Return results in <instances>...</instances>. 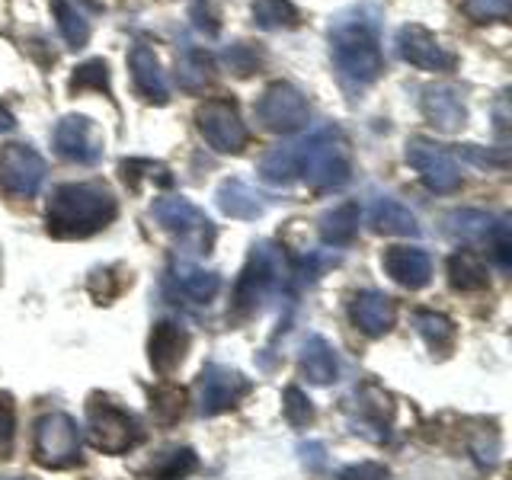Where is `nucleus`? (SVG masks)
<instances>
[{
    "instance_id": "obj_1",
    "label": "nucleus",
    "mask_w": 512,
    "mask_h": 480,
    "mask_svg": "<svg viewBox=\"0 0 512 480\" xmlns=\"http://www.w3.org/2000/svg\"><path fill=\"white\" fill-rule=\"evenodd\" d=\"M330 55L343 84L356 90L375 84L384 71L381 10L372 4H356L336 13L330 20Z\"/></svg>"
},
{
    "instance_id": "obj_2",
    "label": "nucleus",
    "mask_w": 512,
    "mask_h": 480,
    "mask_svg": "<svg viewBox=\"0 0 512 480\" xmlns=\"http://www.w3.org/2000/svg\"><path fill=\"white\" fill-rule=\"evenodd\" d=\"M119 215V202L103 183H61L52 189L45 208L48 234L61 240H80L103 231Z\"/></svg>"
},
{
    "instance_id": "obj_3",
    "label": "nucleus",
    "mask_w": 512,
    "mask_h": 480,
    "mask_svg": "<svg viewBox=\"0 0 512 480\" xmlns=\"http://www.w3.org/2000/svg\"><path fill=\"white\" fill-rule=\"evenodd\" d=\"M295 279V263L288 260L282 247L269 244V240L253 244L250 260L234 285V314L253 317L263 311L269 298H288Z\"/></svg>"
},
{
    "instance_id": "obj_4",
    "label": "nucleus",
    "mask_w": 512,
    "mask_h": 480,
    "mask_svg": "<svg viewBox=\"0 0 512 480\" xmlns=\"http://www.w3.org/2000/svg\"><path fill=\"white\" fill-rule=\"evenodd\" d=\"M298 180H304L317 192L343 189L352 180V154L349 141L340 128H317L308 138L295 141Z\"/></svg>"
},
{
    "instance_id": "obj_5",
    "label": "nucleus",
    "mask_w": 512,
    "mask_h": 480,
    "mask_svg": "<svg viewBox=\"0 0 512 480\" xmlns=\"http://www.w3.org/2000/svg\"><path fill=\"white\" fill-rule=\"evenodd\" d=\"M87 439L103 455H125L141 442V426L128 410L106 397H90L87 404Z\"/></svg>"
},
{
    "instance_id": "obj_6",
    "label": "nucleus",
    "mask_w": 512,
    "mask_h": 480,
    "mask_svg": "<svg viewBox=\"0 0 512 480\" xmlns=\"http://www.w3.org/2000/svg\"><path fill=\"white\" fill-rule=\"evenodd\" d=\"M80 426L68 413H45L36 423V436H32V455L42 468H71L80 458Z\"/></svg>"
},
{
    "instance_id": "obj_7",
    "label": "nucleus",
    "mask_w": 512,
    "mask_h": 480,
    "mask_svg": "<svg viewBox=\"0 0 512 480\" xmlns=\"http://www.w3.org/2000/svg\"><path fill=\"white\" fill-rule=\"evenodd\" d=\"M256 122H260L266 132H276V135H292L301 132L304 125L311 119V109L304 93L288 84V80H276L263 90V96L256 100Z\"/></svg>"
},
{
    "instance_id": "obj_8",
    "label": "nucleus",
    "mask_w": 512,
    "mask_h": 480,
    "mask_svg": "<svg viewBox=\"0 0 512 480\" xmlns=\"http://www.w3.org/2000/svg\"><path fill=\"white\" fill-rule=\"evenodd\" d=\"M196 125L208 148L218 154H240L247 148V125L231 100H205L196 109Z\"/></svg>"
},
{
    "instance_id": "obj_9",
    "label": "nucleus",
    "mask_w": 512,
    "mask_h": 480,
    "mask_svg": "<svg viewBox=\"0 0 512 480\" xmlns=\"http://www.w3.org/2000/svg\"><path fill=\"white\" fill-rule=\"evenodd\" d=\"M45 160L32 144L13 141L0 151V189L13 199H32L45 183Z\"/></svg>"
},
{
    "instance_id": "obj_10",
    "label": "nucleus",
    "mask_w": 512,
    "mask_h": 480,
    "mask_svg": "<svg viewBox=\"0 0 512 480\" xmlns=\"http://www.w3.org/2000/svg\"><path fill=\"white\" fill-rule=\"evenodd\" d=\"M407 164L420 173V180L429 192H439V196H448V192L461 189V170L455 164V157L448 148L426 138H410L407 141Z\"/></svg>"
},
{
    "instance_id": "obj_11",
    "label": "nucleus",
    "mask_w": 512,
    "mask_h": 480,
    "mask_svg": "<svg viewBox=\"0 0 512 480\" xmlns=\"http://www.w3.org/2000/svg\"><path fill=\"white\" fill-rule=\"evenodd\" d=\"M250 391H253V381L244 372L218 365V362H208L199 375V413L218 416L224 410L237 407Z\"/></svg>"
},
{
    "instance_id": "obj_12",
    "label": "nucleus",
    "mask_w": 512,
    "mask_h": 480,
    "mask_svg": "<svg viewBox=\"0 0 512 480\" xmlns=\"http://www.w3.org/2000/svg\"><path fill=\"white\" fill-rule=\"evenodd\" d=\"M397 55L413 68L432 74H448L458 68V55L448 52L436 32H429L420 23H407L397 29Z\"/></svg>"
},
{
    "instance_id": "obj_13",
    "label": "nucleus",
    "mask_w": 512,
    "mask_h": 480,
    "mask_svg": "<svg viewBox=\"0 0 512 480\" xmlns=\"http://www.w3.org/2000/svg\"><path fill=\"white\" fill-rule=\"evenodd\" d=\"M55 151L71 164L93 167L103 157V132L87 116H64L55 125Z\"/></svg>"
},
{
    "instance_id": "obj_14",
    "label": "nucleus",
    "mask_w": 512,
    "mask_h": 480,
    "mask_svg": "<svg viewBox=\"0 0 512 480\" xmlns=\"http://www.w3.org/2000/svg\"><path fill=\"white\" fill-rule=\"evenodd\" d=\"M151 218L160 224L164 231L170 234H180V237H192V234H202L212 240L215 228L208 215L202 212L199 205H192L186 196H167V199H157L151 205Z\"/></svg>"
},
{
    "instance_id": "obj_15",
    "label": "nucleus",
    "mask_w": 512,
    "mask_h": 480,
    "mask_svg": "<svg viewBox=\"0 0 512 480\" xmlns=\"http://www.w3.org/2000/svg\"><path fill=\"white\" fill-rule=\"evenodd\" d=\"M189 333L173 324V320H160L154 324L151 336H148V359H151V368L160 375V378H170L176 368L183 365L186 352H189Z\"/></svg>"
},
{
    "instance_id": "obj_16",
    "label": "nucleus",
    "mask_w": 512,
    "mask_h": 480,
    "mask_svg": "<svg viewBox=\"0 0 512 480\" xmlns=\"http://www.w3.org/2000/svg\"><path fill=\"white\" fill-rule=\"evenodd\" d=\"M128 71H132V84L135 90L144 96L148 103L154 106H167L170 103V84H167V74L160 68L157 55L151 52L148 45H135L128 52Z\"/></svg>"
},
{
    "instance_id": "obj_17",
    "label": "nucleus",
    "mask_w": 512,
    "mask_h": 480,
    "mask_svg": "<svg viewBox=\"0 0 512 480\" xmlns=\"http://www.w3.org/2000/svg\"><path fill=\"white\" fill-rule=\"evenodd\" d=\"M381 266L397 285L410 288V292L426 288L432 279V260L420 247H388L381 256Z\"/></svg>"
},
{
    "instance_id": "obj_18",
    "label": "nucleus",
    "mask_w": 512,
    "mask_h": 480,
    "mask_svg": "<svg viewBox=\"0 0 512 480\" xmlns=\"http://www.w3.org/2000/svg\"><path fill=\"white\" fill-rule=\"evenodd\" d=\"M349 317L365 336H372L375 340V336H384L394 327L397 304H394V298L381 295V292H359L349 301Z\"/></svg>"
},
{
    "instance_id": "obj_19",
    "label": "nucleus",
    "mask_w": 512,
    "mask_h": 480,
    "mask_svg": "<svg viewBox=\"0 0 512 480\" xmlns=\"http://www.w3.org/2000/svg\"><path fill=\"white\" fill-rule=\"evenodd\" d=\"M503 224V218L480 212V208H455V212L445 215V231L458 244H493V237L500 234Z\"/></svg>"
},
{
    "instance_id": "obj_20",
    "label": "nucleus",
    "mask_w": 512,
    "mask_h": 480,
    "mask_svg": "<svg viewBox=\"0 0 512 480\" xmlns=\"http://www.w3.org/2000/svg\"><path fill=\"white\" fill-rule=\"evenodd\" d=\"M423 116L439 128V132H458L468 122V106L455 87H426L423 90Z\"/></svg>"
},
{
    "instance_id": "obj_21",
    "label": "nucleus",
    "mask_w": 512,
    "mask_h": 480,
    "mask_svg": "<svg viewBox=\"0 0 512 480\" xmlns=\"http://www.w3.org/2000/svg\"><path fill=\"white\" fill-rule=\"evenodd\" d=\"M301 375L308 378L317 388H327L336 378H340V359H336V349L324 340L320 333H311L308 340L301 343Z\"/></svg>"
},
{
    "instance_id": "obj_22",
    "label": "nucleus",
    "mask_w": 512,
    "mask_h": 480,
    "mask_svg": "<svg viewBox=\"0 0 512 480\" xmlns=\"http://www.w3.org/2000/svg\"><path fill=\"white\" fill-rule=\"evenodd\" d=\"M215 205L228 218H240V221H256L266 215V202L260 192L247 186L244 180H234V176L215 189Z\"/></svg>"
},
{
    "instance_id": "obj_23",
    "label": "nucleus",
    "mask_w": 512,
    "mask_h": 480,
    "mask_svg": "<svg viewBox=\"0 0 512 480\" xmlns=\"http://www.w3.org/2000/svg\"><path fill=\"white\" fill-rule=\"evenodd\" d=\"M372 228L378 234H391V237H416L420 234V221L410 212L407 205H400L397 199L381 196L372 202Z\"/></svg>"
},
{
    "instance_id": "obj_24",
    "label": "nucleus",
    "mask_w": 512,
    "mask_h": 480,
    "mask_svg": "<svg viewBox=\"0 0 512 480\" xmlns=\"http://www.w3.org/2000/svg\"><path fill=\"white\" fill-rule=\"evenodd\" d=\"M448 282L458 292H484V288H490L487 263L471 250H458L448 256Z\"/></svg>"
},
{
    "instance_id": "obj_25",
    "label": "nucleus",
    "mask_w": 512,
    "mask_h": 480,
    "mask_svg": "<svg viewBox=\"0 0 512 480\" xmlns=\"http://www.w3.org/2000/svg\"><path fill=\"white\" fill-rule=\"evenodd\" d=\"M212 77H215L212 55L196 45H183V52L176 55V80H180V87L189 93H199L212 84Z\"/></svg>"
},
{
    "instance_id": "obj_26",
    "label": "nucleus",
    "mask_w": 512,
    "mask_h": 480,
    "mask_svg": "<svg viewBox=\"0 0 512 480\" xmlns=\"http://www.w3.org/2000/svg\"><path fill=\"white\" fill-rule=\"evenodd\" d=\"M356 234H359V205L356 202L336 205L320 218V240H324L327 247H346L356 240Z\"/></svg>"
},
{
    "instance_id": "obj_27",
    "label": "nucleus",
    "mask_w": 512,
    "mask_h": 480,
    "mask_svg": "<svg viewBox=\"0 0 512 480\" xmlns=\"http://www.w3.org/2000/svg\"><path fill=\"white\" fill-rule=\"evenodd\" d=\"M173 279H176V288H180V295L189 298V301H212L221 288V276L212 269H202V266H192V263H176L173 269Z\"/></svg>"
},
{
    "instance_id": "obj_28",
    "label": "nucleus",
    "mask_w": 512,
    "mask_h": 480,
    "mask_svg": "<svg viewBox=\"0 0 512 480\" xmlns=\"http://www.w3.org/2000/svg\"><path fill=\"white\" fill-rule=\"evenodd\" d=\"M260 180L266 186H292L298 183V160H295V144H282V148H272L263 160H260Z\"/></svg>"
},
{
    "instance_id": "obj_29",
    "label": "nucleus",
    "mask_w": 512,
    "mask_h": 480,
    "mask_svg": "<svg viewBox=\"0 0 512 480\" xmlns=\"http://www.w3.org/2000/svg\"><path fill=\"white\" fill-rule=\"evenodd\" d=\"M413 324H416V333L423 336V343L432 349V352H445L455 346V336H458V330H455V324L448 320L445 314H436V311H416V317H413Z\"/></svg>"
},
{
    "instance_id": "obj_30",
    "label": "nucleus",
    "mask_w": 512,
    "mask_h": 480,
    "mask_svg": "<svg viewBox=\"0 0 512 480\" xmlns=\"http://www.w3.org/2000/svg\"><path fill=\"white\" fill-rule=\"evenodd\" d=\"M250 13L260 29H292L301 23V13L292 0H253Z\"/></svg>"
},
{
    "instance_id": "obj_31",
    "label": "nucleus",
    "mask_w": 512,
    "mask_h": 480,
    "mask_svg": "<svg viewBox=\"0 0 512 480\" xmlns=\"http://www.w3.org/2000/svg\"><path fill=\"white\" fill-rule=\"evenodd\" d=\"M55 10V20H58V32L64 36V42H68V48H84L90 42V20L84 13H80L71 0H55L52 4Z\"/></svg>"
},
{
    "instance_id": "obj_32",
    "label": "nucleus",
    "mask_w": 512,
    "mask_h": 480,
    "mask_svg": "<svg viewBox=\"0 0 512 480\" xmlns=\"http://www.w3.org/2000/svg\"><path fill=\"white\" fill-rule=\"evenodd\" d=\"M199 468V458L192 448H170L167 455H160L151 464V480H183Z\"/></svg>"
},
{
    "instance_id": "obj_33",
    "label": "nucleus",
    "mask_w": 512,
    "mask_h": 480,
    "mask_svg": "<svg viewBox=\"0 0 512 480\" xmlns=\"http://www.w3.org/2000/svg\"><path fill=\"white\" fill-rule=\"evenodd\" d=\"M151 413L157 423L173 426L186 413V391L176 388V384H160V388L151 394Z\"/></svg>"
},
{
    "instance_id": "obj_34",
    "label": "nucleus",
    "mask_w": 512,
    "mask_h": 480,
    "mask_svg": "<svg viewBox=\"0 0 512 480\" xmlns=\"http://www.w3.org/2000/svg\"><path fill=\"white\" fill-rule=\"evenodd\" d=\"M221 61H224V68H228L231 74L250 77L253 71L263 68V52L256 45H250V42H234L231 48H224Z\"/></svg>"
},
{
    "instance_id": "obj_35",
    "label": "nucleus",
    "mask_w": 512,
    "mask_h": 480,
    "mask_svg": "<svg viewBox=\"0 0 512 480\" xmlns=\"http://www.w3.org/2000/svg\"><path fill=\"white\" fill-rule=\"evenodd\" d=\"M71 90L80 93V90H100V93H112L109 87V64L103 58H93V61H84L80 68L74 71L71 77Z\"/></svg>"
},
{
    "instance_id": "obj_36",
    "label": "nucleus",
    "mask_w": 512,
    "mask_h": 480,
    "mask_svg": "<svg viewBox=\"0 0 512 480\" xmlns=\"http://www.w3.org/2000/svg\"><path fill=\"white\" fill-rule=\"evenodd\" d=\"M461 10L474 23H506L512 13V0H461Z\"/></svg>"
},
{
    "instance_id": "obj_37",
    "label": "nucleus",
    "mask_w": 512,
    "mask_h": 480,
    "mask_svg": "<svg viewBox=\"0 0 512 480\" xmlns=\"http://www.w3.org/2000/svg\"><path fill=\"white\" fill-rule=\"evenodd\" d=\"M282 413H285L288 426H295V429L308 426L314 420V407H311L308 394H304L301 388H295V384L292 388H285V394H282Z\"/></svg>"
},
{
    "instance_id": "obj_38",
    "label": "nucleus",
    "mask_w": 512,
    "mask_h": 480,
    "mask_svg": "<svg viewBox=\"0 0 512 480\" xmlns=\"http://www.w3.org/2000/svg\"><path fill=\"white\" fill-rule=\"evenodd\" d=\"M16 439V407L10 394H0V458H10Z\"/></svg>"
},
{
    "instance_id": "obj_39",
    "label": "nucleus",
    "mask_w": 512,
    "mask_h": 480,
    "mask_svg": "<svg viewBox=\"0 0 512 480\" xmlns=\"http://www.w3.org/2000/svg\"><path fill=\"white\" fill-rule=\"evenodd\" d=\"M336 480H391V471L378 461H359V464L343 468L336 474Z\"/></svg>"
},
{
    "instance_id": "obj_40",
    "label": "nucleus",
    "mask_w": 512,
    "mask_h": 480,
    "mask_svg": "<svg viewBox=\"0 0 512 480\" xmlns=\"http://www.w3.org/2000/svg\"><path fill=\"white\" fill-rule=\"evenodd\" d=\"M208 4H212V0H196V7H192V23H196V29H202L205 36H218V29H221L218 10H212Z\"/></svg>"
},
{
    "instance_id": "obj_41",
    "label": "nucleus",
    "mask_w": 512,
    "mask_h": 480,
    "mask_svg": "<svg viewBox=\"0 0 512 480\" xmlns=\"http://www.w3.org/2000/svg\"><path fill=\"white\" fill-rule=\"evenodd\" d=\"M301 458H304V464H308L311 471H320L324 468V445L320 442H311V445H301Z\"/></svg>"
},
{
    "instance_id": "obj_42",
    "label": "nucleus",
    "mask_w": 512,
    "mask_h": 480,
    "mask_svg": "<svg viewBox=\"0 0 512 480\" xmlns=\"http://www.w3.org/2000/svg\"><path fill=\"white\" fill-rule=\"evenodd\" d=\"M16 128V119H13V112L7 106H0V135H7Z\"/></svg>"
},
{
    "instance_id": "obj_43",
    "label": "nucleus",
    "mask_w": 512,
    "mask_h": 480,
    "mask_svg": "<svg viewBox=\"0 0 512 480\" xmlns=\"http://www.w3.org/2000/svg\"><path fill=\"white\" fill-rule=\"evenodd\" d=\"M0 480H23V477H0Z\"/></svg>"
}]
</instances>
